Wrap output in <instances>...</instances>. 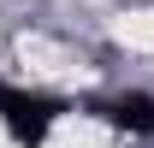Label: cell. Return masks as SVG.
I'll return each instance as SVG.
<instances>
[{"instance_id":"6da1fadb","label":"cell","mask_w":154,"mask_h":148,"mask_svg":"<svg viewBox=\"0 0 154 148\" xmlns=\"http://www.w3.org/2000/svg\"><path fill=\"white\" fill-rule=\"evenodd\" d=\"M59 119V101L54 95H36V89H6L0 83V125L12 130V142L18 148H42L48 142V130Z\"/></svg>"},{"instance_id":"7a4b0ae2","label":"cell","mask_w":154,"mask_h":148,"mask_svg":"<svg viewBox=\"0 0 154 148\" xmlns=\"http://www.w3.org/2000/svg\"><path fill=\"white\" fill-rule=\"evenodd\" d=\"M101 119L125 136H154V95H113V101H101Z\"/></svg>"}]
</instances>
